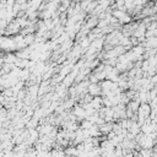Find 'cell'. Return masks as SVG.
<instances>
[{"label":"cell","mask_w":157,"mask_h":157,"mask_svg":"<svg viewBox=\"0 0 157 157\" xmlns=\"http://www.w3.org/2000/svg\"><path fill=\"white\" fill-rule=\"evenodd\" d=\"M87 92L90 93V95H92L93 97H95V96H100L101 93H102L101 83H98V82H91L90 85H88V87H87Z\"/></svg>","instance_id":"obj_1"}]
</instances>
